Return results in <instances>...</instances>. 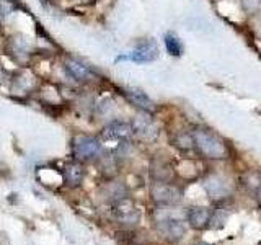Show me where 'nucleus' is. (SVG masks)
<instances>
[{
    "label": "nucleus",
    "instance_id": "1",
    "mask_svg": "<svg viewBox=\"0 0 261 245\" xmlns=\"http://www.w3.org/2000/svg\"><path fill=\"white\" fill-rule=\"evenodd\" d=\"M193 141H194V147L206 159L224 160L228 157V154H230L227 144L224 142V139L219 137L214 133H211L209 129H204V128L194 129L193 131Z\"/></svg>",
    "mask_w": 261,
    "mask_h": 245
},
{
    "label": "nucleus",
    "instance_id": "2",
    "mask_svg": "<svg viewBox=\"0 0 261 245\" xmlns=\"http://www.w3.org/2000/svg\"><path fill=\"white\" fill-rule=\"evenodd\" d=\"M155 229L157 232L168 242H178L185 237L186 226L181 219L175 217L168 212V206H160L153 212Z\"/></svg>",
    "mask_w": 261,
    "mask_h": 245
},
{
    "label": "nucleus",
    "instance_id": "3",
    "mask_svg": "<svg viewBox=\"0 0 261 245\" xmlns=\"http://www.w3.org/2000/svg\"><path fill=\"white\" fill-rule=\"evenodd\" d=\"M72 157L77 162H92L103 154L100 139L90 134H77L72 137Z\"/></svg>",
    "mask_w": 261,
    "mask_h": 245
},
{
    "label": "nucleus",
    "instance_id": "4",
    "mask_svg": "<svg viewBox=\"0 0 261 245\" xmlns=\"http://www.w3.org/2000/svg\"><path fill=\"white\" fill-rule=\"evenodd\" d=\"M61 67L65 76H67L72 82H75V84L88 85V84H93L96 80V72L90 67L87 62H84L75 56L64 54L62 61H61Z\"/></svg>",
    "mask_w": 261,
    "mask_h": 245
},
{
    "label": "nucleus",
    "instance_id": "5",
    "mask_svg": "<svg viewBox=\"0 0 261 245\" xmlns=\"http://www.w3.org/2000/svg\"><path fill=\"white\" fill-rule=\"evenodd\" d=\"M159 57V46L155 43V39L152 38H144L141 41H137V44L130 53L126 56H119L118 61H130L136 64H147L152 62Z\"/></svg>",
    "mask_w": 261,
    "mask_h": 245
},
{
    "label": "nucleus",
    "instance_id": "6",
    "mask_svg": "<svg viewBox=\"0 0 261 245\" xmlns=\"http://www.w3.org/2000/svg\"><path fill=\"white\" fill-rule=\"evenodd\" d=\"M150 198L159 206H173L181 200V191L170 182H155L150 186Z\"/></svg>",
    "mask_w": 261,
    "mask_h": 245
},
{
    "label": "nucleus",
    "instance_id": "7",
    "mask_svg": "<svg viewBox=\"0 0 261 245\" xmlns=\"http://www.w3.org/2000/svg\"><path fill=\"white\" fill-rule=\"evenodd\" d=\"M113 217L122 226H136L141 220V209L127 196L113 203Z\"/></svg>",
    "mask_w": 261,
    "mask_h": 245
},
{
    "label": "nucleus",
    "instance_id": "8",
    "mask_svg": "<svg viewBox=\"0 0 261 245\" xmlns=\"http://www.w3.org/2000/svg\"><path fill=\"white\" fill-rule=\"evenodd\" d=\"M130 128H133V134L137 136L141 141L150 142L153 141L159 134V128L155 125V121L152 119L150 113H139L137 116L133 118L130 121Z\"/></svg>",
    "mask_w": 261,
    "mask_h": 245
},
{
    "label": "nucleus",
    "instance_id": "9",
    "mask_svg": "<svg viewBox=\"0 0 261 245\" xmlns=\"http://www.w3.org/2000/svg\"><path fill=\"white\" fill-rule=\"evenodd\" d=\"M7 51L8 54H12L16 61H27L28 57L35 53V44H33V39L27 35H21V33H16V35L10 36L7 41Z\"/></svg>",
    "mask_w": 261,
    "mask_h": 245
},
{
    "label": "nucleus",
    "instance_id": "10",
    "mask_svg": "<svg viewBox=\"0 0 261 245\" xmlns=\"http://www.w3.org/2000/svg\"><path fill=\"white\" fill-rule=\"evenodd\" d=\"M100 136L105 142H122L133 136V128H130V122L111 119L108 121V125H105Z\"/></svg>",
    "mask_w": 261,
    "mask_h": 245
},
{
    "label": "nucleus",
    "instance_id": "11",
    "mask_svg": "<svg viewBox=\"0 0 261 245\" xmlns=\"http://www.w3.org/2000/svg\"><path fill=\"white\" fill-rule=\"evenodd\" d=\"M8 84H10V92L16 93L18 96L21 95H28L36 90V77L33 76L30 70H18L15 72L13 76L8 79Z\"/></svg>",
    "mask_w": 261,
    "mask_h": 245
},
{
    "label": "nucleus",
    "instance_id": "12",
    "mask_svg": "<svg viewBox=\"0 0 261 245\" xmlns=\"http://www.w3.org/2000/svg\"><path fill=\"white\" fill-rule=\"evenodd\" d=\"M204 190L209 194L211 200L216 201H222L227 196H230V183L228 180L224 178L222 175H209L207 178H204Z\"/></svg>",
    "mask_w": 261,
    "mask_h": 245
},
{
    "label": "nucleus",
    "instance_id": "13",
    "mask_svg": "<svg viewBox=\"0 0 261 245\" xmlns=\"http://www.w3.org/2000/svg\"><path fill=\"white\" fill-rule=\"evenodd\" d=\"M122 93H124L126 100L133 106H136L139 111L152 114V113H155V110H157V106H155L153 100L145 92H142V90L127 87V88H124V92H122Z\"/></svg>",
    "mask_w": 261,
    "mask_h": 245
},
{
    "label": "nucleus",
    "instance_id": "14",
    "mask_svg": "<svg viewBox=\"0 0 261 245\" xmlns=\"http://www.w3.org/2000/svg\"><path fill=\"white\" fill-rule=\"evenodd\" d=\"M84 165H82V162H77V160H72L69 163H65L64 165V170H62V180L65 185L69 186H79L82 183V180H84Z\"/></svg>",
    "mask_w": 261,
    "mask_h": 245
},
{
    "label": "nucleus",
    "instance_id": "15",
    "mask_svg": "<svg viewBox=\"0 0 261 245\" xmlns=\"http://www.w3.org/2000/svg\"><path fill=\"white\" fill-rule=\"evenodd\" d=\"M186 217H188V223L193 229H204L209 226V220H211V211L207 208H202V206H193L188 209L186 212Z\"/></svg>",
    "mask_w": 261,
    "mask_h": 245
},
{
    "label": "nucleus",
    "instance_id": "16",
    "mask_svg": "<svg viewBox=\"0 0 261 245\" xmlns=\"http://www.w3.org/2000/svg\"><path fill=\"white\" fill-rule=\"evenodd\" d=\"M150 175L153 177L155 182H170L171 177H173V172H171V167L165 160L155 159L150 165Z\"/></svg>",
    "mask_w": 261,
    "mask_h": 245
},
{
    "label": "nucleus",
    "instance_id": "17",
    "mask_svg": "<svg viewBox=\"0 0 261 245\" xmlns=\"http://www.w3.org/2000/svg\"><path fill=\"white\" fill-rule=\"evenodd\" d=\"M101 194L106 201H110L113 204L122 198H126V186L119 182H110L103 186Z\"/></svg>",
    "mask_w": 261,
    "mask_h": 245
},
{
    "label": "nucleus",
    "instance_id": "18",
    "mask_svg": "<svg viewBox=\"0 0 261 245\" xmlns=\"http://www.w3.org/2000/svg\"><path fill=\"white\" fill-rule=\"evenodd\" d=\"M96 160H98V165H100V170L103 172L105 175L113 177L114 174H116L118 157L114 154H101Z\"/></svg>",
    "mask_w": 261,
    "mask_h": 245
},
{
    "label": "nucleus",
    "instance_id": "19",
    "mask_svg": "<svg viewBox=\"0 0 261 245\" xmlns=\"http://www.w3.org/2000/svg\"><path fill=\"white\" fill-rule=\"evenodd\" d=\"M163 43H165V49L170 56H173V57L181 56L183 46H181V41H179V38L176 35H173V33H167V35L163 36Z\"/></svg>",
    "mask_w": 261,
    "mask_h": 245
},
{
    "label": "nucleus",
    "instance_id": "20",
    "mask_svg": "<svg viewBox=\"0 0 261 245\" xmlns=\"http://www.w3.org/2000/svg\"><path fill=\"white\" fill-rule=\"evenodd\" d=\"M173 144L181 151H188V149H193L194 147V141H193V134H188L183 133V131H178L176 137L173 139Z\"/></svg>",
    "mask_w": 261,
    "mask_h": 245
},
{
    "label": "nucleus",
    "instance_id": "21",
    "mask_svg": "<svg viewBox=\"0 0 261 245\" xmlns=\"http://www.w3.org/2000/svg\"><path fill=\"white\" fill-rule=\"evenodd\" d=\"M242 182L245 186L251 188V190H258V188H261V174L256 170L247 172V174L242 177Z\"/></svg>",
    "mask_w": 261,
    "mask_h": 245
},
{
    "label": "nucleus",
    "instance_id": "22",
    "mask_svg": "<svg viewBox=\"0 0 261 245\" xmlns=\"http://www.w3.org/2000/svg\"><path fill=\"white\" fill-rule=\"evenodd\" d=\"M113 110H114V102L111 100V98H105L103 102L96 103L95 108H93V111L96 114H100V116H103V118H111V111Z\"/></svg>",
    "mask_w": 261,
    "mask_h": 245
},
{
    "label": "nucleus",
    "instance_id": "23",
    "mask_svg": "<svg viewBox=\"0 0 261 245\" xmlns=\"http://www.w3.org/2000/svg\"><path fill=\"white\" fill-rule=\"evenodd\" d=\"M16 10V5L12 0H0V21L7 20Z\"/></svg>",
    "mask_w": 261,
    "mask_h": 245
},
{
    "label": "nucleus",
    "instance_id": "24",
    "mask_svg": "<svg viewBox=\"0 0 261 245\" xmlns=\"http://www.w3.org/2000/svg\"><path fill=\"white\" fill-rule=\"evenodd\" d=\"M243 7L248 13H256L261 8V0H243Z\"/></svg>",
    "mask_w": 261,
    "mask_h": 245
},
{
    "label": "nucleus",
    "instance_id": "25",
    "mask_svg": "<svg viewBox=\"0 0 261 245\" xmlns=\"http://www.w3.org/2000/svg\"><path fill=\"white\" fill-rule=\"evenodd\" d=\"M8 79H10V77H8V74H7L5 67H4L2 64H0V85L5 84V82H7Z\"/></svg>",
    "mask_w": 261,
    "mask_h": 245
},
{
    "label": "nucleus",
    "instance_id": "26",
    "mask_svg": "<svg viewBox=\"0 0 261 245\" xmlns=\"http://www.w3.org/2000/svg\"><path fill=\"white\" fill-rule=\"evenodd\" d=\"M193 245H211V243H206V242H196V243H193Z\"/></svg>",
    "mask_w": 261,
    "mask_h": 245
}]
</instances>
